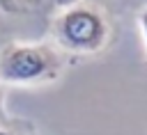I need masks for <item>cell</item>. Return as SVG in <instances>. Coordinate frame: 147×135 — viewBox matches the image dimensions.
I'll return each mask as SVG.
<instances>
[{"mask_svg":"<svg viewBox=\"0 0 147 135\" xmlns=\"http://www.w3.org/2000/svg\"><path fill=\"white\" fill-rule=\"evenodd\" d=\"M0 87H2V85H0ZM0 126L11 128V119H9V114L5 112V105H2V89H0Z\"/></svg>","mask_w":147,"mask_h":135,"instance_id":"5","label":"cell"},{"mask_svg":"<svg viewBox=\"0 0 147 135\" xmlns=\"http://www.w3.org/2000/svg\"><path fill=\"white\" fill-rule=\"evenodd\" d=\"M51 2H55L57 7H67V5H74V2H78V0H51Z\"/></svg>","mask_w":147,"mask_h":135,"instance_id":"6","label":"cell"},{"mask_svg":"<svg viewBox=\"0 0 147 135\" xmlns=\"http://www.w3.org/2000/svg\"><path fill=\"white\" fill-rule=\"evenodd\" d=\"M0 135H18L14 128H5V126H0Z\"/></svg>","mask_w":147,"mask_h":135,"instance_id":"7","label":"cell"},{"mask_svg":"<svg viewBox=\"0 0 147 135\" xmlns=\"http://www.w3.org/2000/svg\"><path fill=\"white\" fill-rule=\"evenodd\" d=\"M55 46L74 55L101 53L110 41V21L106 11L87 0H78L57 11L51 23Z\"/></svg>","mask_w":147,"mask_h":135,"instance_id":"1","label":"cell"},{"mask_svg":"<svg viewBox=\"0 0 147 135\" xmlns=\"http://www.w3.org/2000/svg\"><path fill=\"white\" fill-rule=\"evenodd\" d=\"M14 2L18 5L21 11H25V9H37V7H41L46 0H14Z\"/></svg>","mask_w":147,"mask_h":135,"instance_id":"3","label":"cell"},{"mask_svg":"<svg viewBox=\"0 0 147 135\" xmlns=\"http://www.w3.org/2000/svg\"><path fill=\"white\" fill-rule=\"evenodd\" d=\"M62 71L64 57L53 43L11 41L0 50V85H44L57 80Z\"/></svg>","mask_w":147,"mask_h":135,"instance_id":"2","label":"cell"},{"mask_svg":"<svg viewBox=\"0 0 147 135\" xmlns=\"http://www.w3.org/2000/svg\"><path fill=\"white\" fill-rule=\"evenodd\" d=\"M138 27H140L142 39H145V43H147V7H142L140 14H138Z\"/></svg>","mask_w":147,"mask_h":135,"instance_id":"4","label":"cell"}]
</instances>
